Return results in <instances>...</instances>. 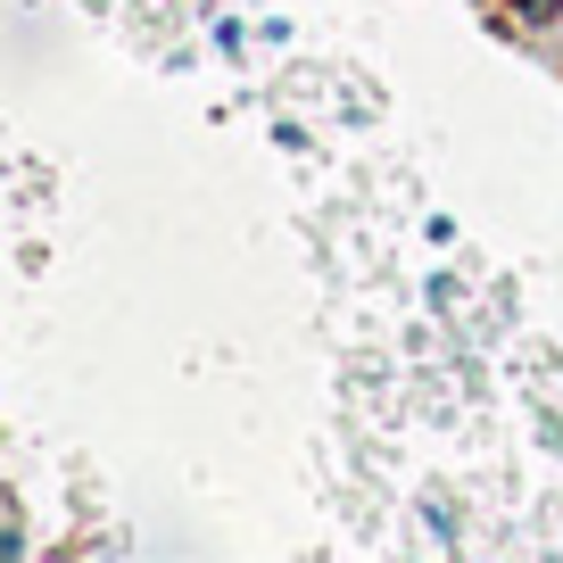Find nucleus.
I'll return each mask as SVG.
<instances>
[{
    "instance_id": "f257e3e1",
    "label": "nucleus",
    "mask_w": 563,
    "mask_h": 563,
    "mask_svg": "<svg viewBox=\"0 0 563 563\" xmlns=\"http://www.w3.org/2000/svg\"><path fill=\"white\" fill-rule=\"evenodd\" d=\"M497 9H522V18H547V9H555V0H497Z\"/></svg>"
}]
</instances>
